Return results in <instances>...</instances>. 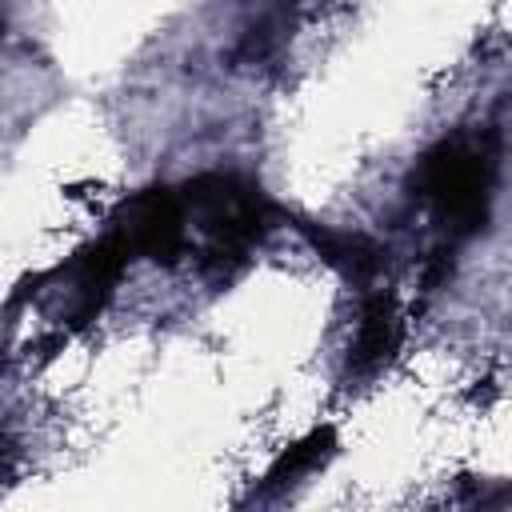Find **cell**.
Masks as SVG:
<instances>
[{"label": "cell", "instance_id": "6da1fadb", "mask_svg": "<svg viewBox=\"0 0 512 512\" xmlns=\"http://www.w3.org/2000/svg\"><path fill=\"white\" fill-rule=\"evenodd\" d=\"M176 196L184 204V216L208 240L204 268L224 280L248 260V252L268 236L276 220V208L268 204V196L232 172H200Z\"/></svg>", "mask_w": 512, "mask_h": 512}, {"label": "cell", "instance_id": "7a4b0ae2", "mask_svg": "<svg viewBox=\"0 0 512 512\" xmlns=\"http://www.w3.org/2000/svg\"><path fill=\"white\" fill-rule=\"evenodd\" d=\"M416 192L452 236L480 232L492 212V152L468 136L440 140L416 168Z\"/></svg>", "mask_w": 512, "mask_h": 512}, {"label": "cell", "instance_id": "3957f363", "mask_svg": "<svg viewBox=\"0 0 512 512\" xmlns=\"http://www.w3.org/2000/svg\"><path fill=\"white\" fill-rule=\"evenodd\" d=\"M112 236L128 256H144L152 264H176L188 240V216L172 188H144L128 196L112 216Z\"/></svg>", "mask_w": 512, "mask_h": 512}, {"label": "cell", "instance_id": "277c9868", "mask_svg": "<svg viewBox=\"0 0 512 512\" xmlns=\"http://www.w3.org/2000/svg\"><path fill=\"white\" fill-rule=\"evenodd\" d=\"M124 264H128V252L124 244L108 232L104 240L88 244L84 252H76V260L68 264V276H72V320L76 324H88L104 312V304L112 300L120 276H124Z\"/></svg>", "mask_w": 512, "mask_h": 512}, {"label": "cell", "instance_id": "5b68a950", "mask_svg": "<svg viewBox=\"0 0 512 512\" xmlns=\"http://www.w3.org/2000/svg\"><path fill=\"white\" fill-rule=\"evenodd\" d=\"M400 336H404V324H400L392 292H372L360 308L356 340L348 348V372L352 376H376L396 356Z\"/></svg>", "mask_w": 512, "mask_h": 512}, {"label": "cell", "instance_id": "8992f818", "mask_svg": "<svg viewBox=\"0 0 512 512\" xmlns=\"http://www.w3.org/2000/svg\"><path fill=\"white\" fill-rule=\"evenodd\" d=\"M300 236L320 252L324 264H332L340 276L356 280V284H372L384 268V248L360 232H340V228H328V224H316V220H296Z\"/></svg>", "mask_w": 512, "mask_h": 512}, {"label": "cell", "instance_id": "52a82bcc", "mask_svg": "<svg viewBox=\"0 0 512 512\" xmlns=\"http://www.w3.org/2000/svg\"><path fill=\"white\" fill-rule=\"evenodd\" d=\"M332 452H336V432H332L328 424H324V428H312L308 436H300L292 448H284V452L268 464L260 492H284V488H292L300 476L316 472Z\"/></svg>", "mask_w": 512, "mask_h": 512}]
</instances>
